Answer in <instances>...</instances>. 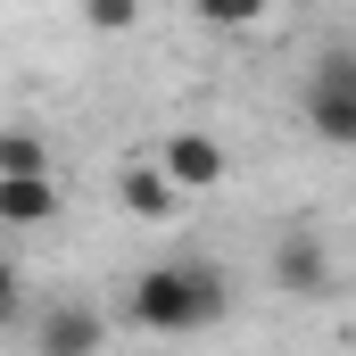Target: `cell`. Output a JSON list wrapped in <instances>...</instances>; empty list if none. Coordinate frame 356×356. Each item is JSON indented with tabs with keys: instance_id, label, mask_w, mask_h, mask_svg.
<instances>
[{
	"instance_id": "obj_3",
	"label": "cell",
	"mask_w": 356,
	"mask_h": 356,
	"mask_svg": "<svg viewBox=\"0 0 356 356\" xmlns=\"http://www.w3.org/2000/svg\"><path fill=\"white\" fill-rule=\"evenodd\" d=\"M158 175L175 182L182 199H199V191H224V175H232V158H224V141H216V133L182 124V133H166V141H158Z\"/></svg>"
},
{
	"instance_id": "obj_1",
	"label": "cell",
	"mask_w": 356,
	"mask_h": 356,
	"mask_svg": "<svg viewBox=\"0 0 356 356\" xmlns=\"http://www.w3.org/2000/svg\"><path fill=\"white\" fill-rule=\"evenodd\" d=\"M224 307H232V282L207 257H166V266H149L124 290V315L141 332H158V340H191V332L224 323Z\"/></svg>"
},
{
	"instance_id": "obj_5",
	"label": "cell",
	"mask_w": 356,
	"mask_h": 356,
	"mask_svg": "<svg viewBox=\"0 0 356 356\" xmlns=\"http://www.w3.org/2000/svg\"><path fill=\"white\" fill-rule=\"evenodd\" d=\"M116 207H124L133 224H166V216H182V191L158 175V158H141V166L116 175Z\"/></svg>"
},
{
	"instance_id": "obj_10",
	"label": "cell",
	"mask_w": 356,
	"mask_h": 356,
	"mask_svg": "<svg viewBox=\"0 0 356 356\" xmlns=\"http://www.w3.org/2000/svg\"><path fill=\"white\" fill-rule=\"evenodd\" d=\"M199 25H216V33L224 25H257V8L249 0H199Z\"/></svg>"
},
{
	"instance_id": "obj_8",
	"label": "cell",
	"mask_w": 356,
	"mask_h": 356,
	"mask_svg": "<svg viewBox=\"0 0 356 356\" xmlns=\"http://www.w3.org/2000/svg\"><path fill=\"white\" fill-rule=\"evenodd\" d=\"M25 175H50V141L25 124H0V182H25Z\"/></svg>"
},
{
	"instance_id": "obj_2",
	"label": "cell",
	"mask_w": 356,
	"mask_h": 356,
	"mask_svg": "<svg viewBox=\"0 0 356 356\" xmlns=\"http://www.w3.org/2000/svg\"><path fill=\"white\" fill-rule=\"evenodd\" d=\"M298 108H307V133H315L323 149H356V42H332V50L307 67Z\"/></svg>"
},
{
	"instance_id": "obj_6",
	"label": "cell",
	"mask_w": 356,
	"mask_h": 356,
	"mask_svg": "<svg viewBox=\"0 0 356 356\" xmlns=\"http://www.w3.org/2000/svg\"><path fill=\"white\" fill-rule=\"evenodd\" d=\"M273 282H282V290H298V298H315V290L332 282L323 241H315V232H282V241H273Z\"/></svg>"
},
{
	"instance_id": "obj_11",
	"label": "cell",
	"mask_w": 356,
	"mask_h": 356,
	"mask_svg": "<svg viewBox=\"0 0 356 356\" xmlns=\"http://www.w3.org/2000/svg\"><path fill=\"white\" fill-rule=\"evenodd\" d=\"M17 307H25V290H17V266H8V249H0V323H17Z\"/></svg>"
},
{
	"instance_id": "obj_7",
	"label": "cell",
	"mask_w": 356,
	"mask_h": 356,
	"mask_svg": "<svg viewBox=\"0 0 356 356\" xmlns=\"http://www.w3.org/2000/svg\"><path fill=\"white\" fill-rule=\"evenodd\" d=\"M50 216H58V182L50 175L0 182V224H50Z\"/></svg>"
},
{
	"instance_id": "obj_9",
	"label": "cell",
	"mask_w": 356,
	"mask_h": 356,
	"mask_svg": "<svg viewBox=\"0 0 356 356\" xmlns=\"http://www.w3.org/2000/svg\"><path fill=\"white\" fill-rule=\"evenodd\" d=\"M83 25H91V33H133V25H141V8H133V0H91Z\"/></svg>"
},
{
	"instance_id": "obj_4",
	"label": "cell",
	"mask_w": 356,
	"mask_h": 356,
	"mask_svg": "<svg viewBox=\"0 0 356 356\" xmlns=\"http://www.w3.org/2000/svg\"><path fill=\"white\" fill-rule=\"evenodd\" d=\"M99 348H108V323L83 298H58L33 315V356H99Z\"/></svg>"
}]
</instances>
